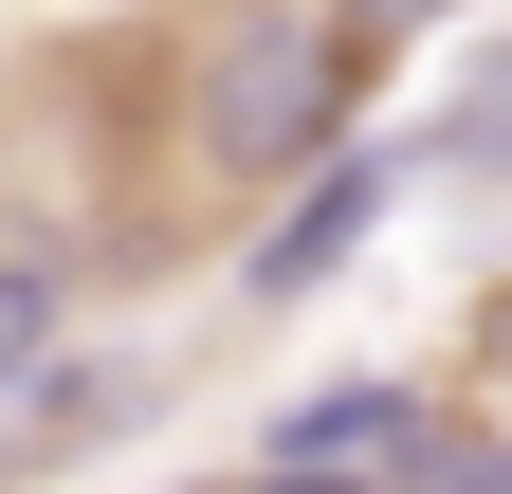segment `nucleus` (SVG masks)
<instances>
[{
    "label": "nucleus",
    "instance_id": "obj_1",
    "mask_svg": "<svg viewBox=\"0 0 512 494\" xmlns=\"http://www.w3.org/2000/svg\"><path fill=\"white\" fill-rule=\"evenodd\" d=\"M348 37L311 19V0H238V19L202 37V147L220 165H256V183H311V165H348L366 129H348Z\"/></svg>",
    "mask_w": 512,
    "mask_h": 494
},
{
    "label": "nucleus",
    "instance_id": "obj_2",
    "mask_svg": "<svg viewBox=\"0 0 512 494\" xmlns=\"http://www.w3.org/2000/svg\"><path fill=\"white\" fill-rule=\"evenodd\" d=\"M384 202H403V147H348V165H311L293 202L256 220V238H238V293H256V312H293V293H330V275L366 257V238H384Z\"/></svg>",
    "mask_w": 512,
    "mask_h": 494
},
{
    "label": "nucleus",
    "instance_id": "obj_3",
    "mask_svg": "<svg viewBox=\"0 0 512 494\" xmlns=\"http://www.w3.org/2000/svg\"><path fill=\"white\" fill-rule=\"evenodd\" d=\"M275 458H293V476H421L439 440H421V385H384V366H348V385L275 403Z\"/></svg>",
    "mask_w": 512,
    "mask_h": 494
},
{
    "label": "nucleus",
    "instance_id": "obj_4",
    "mask_svg": "<svg viewBox=\"0 0 512 494\" xmlns=\"http://www.w3.org/2000/svg\"><path fill=\"white\" fill-rule=\"evenodd\" d=\"M55 348H74V257H0V385H55Z\"/></svg>",
    "mask_w": 512,
    "mask_h": 494
},
{
    "label": "nucleus",
    "instance_id": "obj_5",
    "mask_svg": "<svg viewBox=\"0 0 512 494\" xmlns=\"http://www.w3.org/2000/svg\"><path fill=\"white\" fill-rule=\"evenodd\" d=\"M421 19H458V0H330V37H348V74H384Z\"/></svg>",
    "mask_w": 512,
    "mask_h": 494
},
{
    "label": "nucleus",
    "instance_id": "obj_6",
    "mask_svg": "<svg viewBox=\"0 0 512 494\" xmlns=\"http://www.w3.org/2000/svg\"><path fill=\"white\" fill-rule=\"evenodd\" d=\"M238 494H403V476H293V458H256Z\"/></svg>",
    "mask_w": 512,
    "mask_h": 494
},
{
    "label": "nucleus",
    "instance_id": "obj_7",
    "mask_svg": "<svg viewBox=\"0 0 512 494\" xmlns=\"http://www.w3.org/2000/svg\"><path fill=\"white\" fill-rule=\"evenodd\" d=\"M476 366H494V385H512V293H494V312H476Z\"/></svg>",
    "mask_w": 512,
    "mask_h": 494
}]
</instances>
